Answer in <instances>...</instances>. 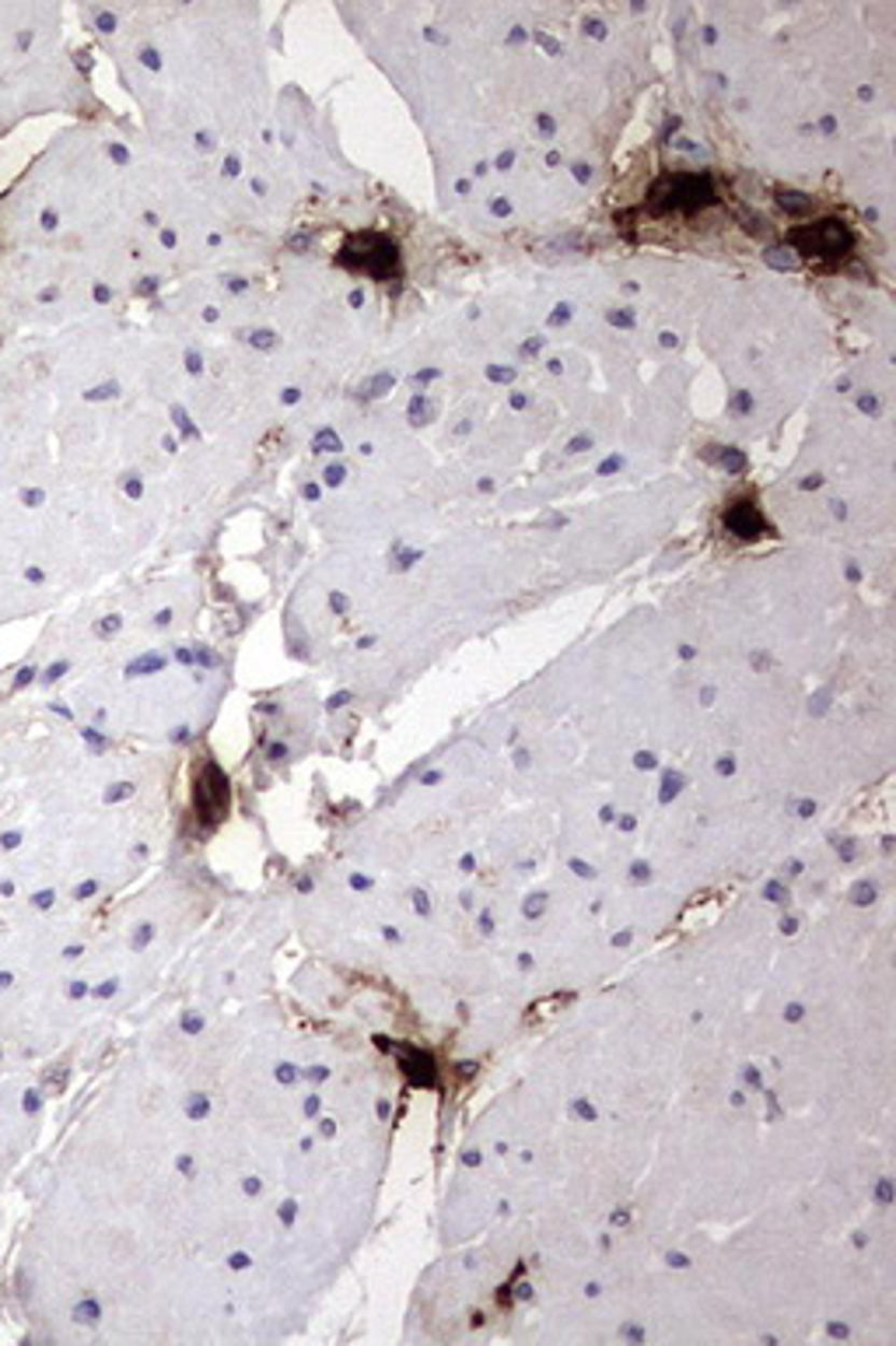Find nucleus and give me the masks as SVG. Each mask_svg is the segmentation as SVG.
Listing matches in <instances>:
<instances>
[{"instance_id":"obj_1","label":"nucleus","mask_w":896,"mask_h":1346,"mask_svg":"<svg viewBox=\"0 0 896 1346\" xmlns=\"http://www.w3.org/2000/svg\"><path fill=\"white\" fill-rule=\"evenodd\" d=\"M802 239H806L809 253L837 256V253H844V249H848L851 235H848L844 225H840V221H823V225H812V232H806Z\"/></svg>"}]
</instances>
